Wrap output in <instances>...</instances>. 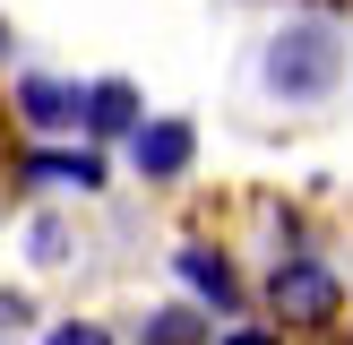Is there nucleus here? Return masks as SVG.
Wrapping results in <instances>:
<instances>
[{"instance_id": "f257e3e1", "label": "nucleus", "mask_w": 353, "mask_h": 345, "mask_svg": "<svg viewBox=\"0 0 353 345\" xmlns=\"http://www.w3.org/2000/svg\"><path fill=\"white\" fill-rule=\"evenodd\" d=\"M345 78H353L345 17L293 9L285 26H268V43H259V95H268L276 112H319V103L345 95Z\"/></svg>"}, {"instance_id": "f03ea898", "label": "nucleus", "mask_w": 353, "mask_h": 345, "mask_svg": "<svg viewBox=\"0 0 353 345\" xmlns=\"http://www.w3.org/2000/svg\"><path fill=\"white\" fill-rule=\"evenodd\" d=\"M259 310H268L293 345H327L353 319V276L336 268L327 241H310V250H276V259H259Z\"/></svg>"}, {"instance_id": "7ed1b4c3", "label": "nucleus", "mask_w": 353, "mask_h": 345, "mask_svg": "<svg viewBox=\"0 0 353 345\" xmlns=\"http://www.w3.org/2000/svg\"><path fill=\"white\" fill-rule=\"evenodd\" d=\"M0 199L17 207H86V199H112V155L86 147V138H17L9 164H0Z\"/></svg>"}, {"instance_id": "20e7f679", "label": "nucleus", "mask_w": 353, "mask_h": 345, "mask_svg": "<svg viewBox=\"0 0 353 345\" xmlns=\"http://www.w3.org/2000/svg\"><path fill=\"white\" fill-rule=\"evenodd\" d=\"M164 276H172L181 302L216 310V319L259 310V268H250V250L224 241V233H181V241H172V259H164Z\"/></svg>"}, {"instance_id": "39448f33", "label": "nucleus", "mask_w": 353, "mask_h": 345, "mask_svg": "<svg viewBox=\"0 0 353 345\" xmlns=\"http://www.w3.org/2000/svg\"><path fill=\"white\" fill-rule=\"evenodd\" d=\"M78 95H86V78L43 69V61H17L0 103H9V130L17 138H78Z\"/></svg>"}, {"instance_id": "423d86ee", "label": "nucleus", "mask_w": 353, "mask_h": 345, "mask_svg": "<svg viewBox=\"0 0 353 345\" xmlns=\"http://www.w3.org/2000/svg\"><path fill=\"white\" fill-rule=\"evenodd\" d=\"M121 164H130L138 190H181L199 172V121L190 112H147L130 130V147H121Z\"/></svg>"}, {"instance_id": "0eeeda50", "label": "nucleus", "mask_w": 353, "mask_h": 345, "mask_svg": "<svg viewBox=\"0 0 353 345\" xmlns=\"http://www.w3.org/2000/svg\"><path fill=\"white\" fill-rule=\"evenodd\" d=\"M17 259H26L34 276H78L86 268V224H78V207H26L17 216Z\"/></svg>"}, {"instance_id": "6e6552de", "label": "nucleus", "mask_w": 353, "mask_h": 345, "mask_svg": "<svg viewBox=\"0 0 353 345\" xmlns=\"http://www.w3.org/2000/svg\"><path fill=\"white\" fill-rule=\"evenodd\" d=\"M138 121H147V86H138V78H121V69H112V78H86V95H78V138H86V147L121 155Z\"/></svg>"}, {"instance_id": "1a4fd4ad", "label": "nucleus", "mask_w": 353, "mask_h": 345, "mask_svg": "<svg viewBox=\"0 0 353 345\" xmlns=\"http://www.w3.org/2000/svg\"><path fill=\"white\" fill-rule=\"evenodd\" d=\"M130 345H216V310L181 302V293H155V302L130 310V328H121Z\"/></svg>"}, {"instance_id": "9d476101", "label": "nucleus", "mask_w": 353, "mask_h": 345, "mask_svg": "<svg viewBox=\"0 0 353 345\" xmlns=\"http://www.w3.org/2000/svg\"><path fill=\"white\" fill-rule=\"evenodd\" d=\"M250 233H259V250H250V268L259 259H276V250H310V241H319V216H310L302 199H250Z\"/></svg>"}, {"instance_id": "9b49d317", "label": "nucleus", "mask_w": 353, "mask_h": 345, "mask_svg": "<svg viewBox=\"0 0 353 345\" xmlns=\"http://www.w3.org/2000/svg\"><path fill=\"white\" fill-rule=\"evenodd\" d=\"M26 345H130V337H121V328L103 319V310H52V319L34 328Z\"/></svg>"}, {"instance_id": "f8f14e48", "label": "nucleus", "mask_w": 353, "mask_h": 345, "mask_svg": "<svg viewBox=\"0 0 353 345\" xmlns=\"http://www.w3.org/2000/svg\"><path fill=\"white\" fill-rule=\"evenodd\" d=\"M43 319H52V302L34 285H0V337H34Z\"/></svg>"}, {"instance_id": "ddd939ff", "label": "nucleus", "mask_w": 353, "mask_h": 345, "mask_svg": "<svg viewBox=\"0 0 353 345\" xmlns=\"http://www.w3.org/2000/svg\"><path fill=\"white\" fill-rule=\"evenodd\" d=\"M216 345H293L268 310H241V319H216Z\"/></svg>"}, {"instance_id": "4468645a", "label": "nucleus", "mask_w": 353, "mask_h": 345, "mask_svg": "<svg viewBox=\"0 0 353 345\" xmlns=\"http://www.w3.org/2000/svg\"><path fill=\"white\" fill-rule=\"evenodd\" d=\"M0 69H17V26L0 17Z\"/></svg>"}, {"instance_id": "2eb2a0df", "label": "nucleus", "mask_w": 353, "mask_h": 345, "mask_svg": "<svg viewBox=\"0 0 353 345\" xmlns=\"http://www.w3.org/2000/svg\"><path fill=\"white\" fill-rule=\"evenodd\" d=\"M9 147H17V130H9V103H0V164H9Z\"/></svg>"}, {"instance_id": "dca6fc26", "label": "nucleus", "mask_w": 353, "mask_h": 345, "mask_svg": "<svg viewBox=\"0 0 353 345\" xmlns=\"http://www.w3.org/2000/svg\"><path fill=\"white\" fill-rule=\"evenodd\" d=\"M302 9H319V17H345V9H353V0H302Z\"/></svg>"}, {"instance_id": "f3484780", "label": "nucleus", "mask_w": 353, "mask_h": 345, "mask_svg": "<svg viewBox=\"0 0 353 345\" xmlns=\"http://www.w3.org/2000/svg\"><path fill=\"white\" fill-rule=\"evenodd\" d=\"M0 241H9V207H0Z\"/></svg>"}, {"instance_id": "a211bd4d", "label": "nucleus", "mask_w": 353, "mask_h": 345, "mask_svg": "<svg viewBox=\"0 0 353 345\" xmlns=\"http://www.w3.org/2000/svg\"><path fill=\"white\" fill-rule=\"evenodd\" d=\"M0 345H26V337H0Z\"/></svg>"}]
</instances>
